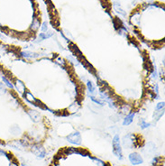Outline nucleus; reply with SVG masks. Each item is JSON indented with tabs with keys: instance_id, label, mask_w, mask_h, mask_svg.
<instances>
[{
	"instance_id": "nucleus-1",
	"label": "nucleus",
	"mask_w": 165,
	"mask_h": 166,
	"mask_svg": "<svg viewBox=\"0 0 165 166\" xmlns=\"http://www.w3.org/2000/svg\"><path fill=\"white\" fill-rule=\"evenodd\" d=\"M112 145H113V153L116 157H117L119 160H123V151H122V146L120 142V137L118 135H116L113 137L112 140Z\"/></svg>"
},
{
	"instance_id": "nucleus-2",
	"label": "nucleus",
	"mask_w": 165,
	"mask_h": 166,
	"mask_svg": "<svg viewBox=\"0 0 165 166\" xmlns=\"http://www.w3.org/2000/svg\"><path fill=\"white\" fill-rule=\"evenodd\" d=\"M67 141L73 145H81V135L79 131H75L71 134H70L67 137H66Z\"/></svg>"
},
{
	"instance_id": "nucleus-3",
	"label": "nucleus",
	"mask_w": 165,
	"mask_h": 166,
	"mask_svg": "<svg viewBox=\"0 0 165 166\" xmlns=\"http://www.w3.org/2000/svg\"><path fill=\"white\" fill-rule=\"evenodd\" d=\"M137 136L135 135H127L123 138V145L125 147H128V149H132L133 147H135L137 145Z\"/></svg>"
},
{
	"instance_id": "nucleus-4",
	"label": "nucleus",
	"mask_w": 165,
	"mask_h": 166,
	"mask_svg": "<svg viewBox=\"0 0 165 166\" xmlns=\"http://www.w3.org/2000/svg\"><path fill=\"white\" fill-rule=\"evenodd\" d=\"M32 153L38 158V159H43L46 156V151L45 149L40 145H34L31 146Z\"/></svg>"
},
{
	"instance_id": "nucleus-5",
	"label": "nucleus",
	"mask_w": 165,
	"mask_h": 166,
	"mask_svg": "<svg viewBox=\"0 0 165 166\" xmlns=\"http://www.w3.org/2000/svg\"><path fill=\"white\" fill-rule=\"evenodd\" d=\"M128 159L133 165H140L144 163V159H143L142 155L136 152L131 153L128 155Z\"/></svg>"
},
{
	"instance_id": "nucleus-6",
	"label": "nucleus",
	"mask_w": 165,
	"mask_h": 166,
	"mask_svg": "<svg viewBox=\"0 0 165 166\" xmlns=\"http://www.w3.org/2000/svg\"><path fill=\"white\" fill-rule=\"evenodd\" d=\"M19 56L23 59L25 60H32V59H35L37 58L39 55L37 53H34L33 52H29V51H22L19 52Z\"/></svg>"
},
{
	"instance_id": "nucleus-7",
	"label": "nucleus",
	"mask_w": 165,
	"mask_h": 166,
	"mask_svg": "<svg viewBox=\"0 0 165 166\" xmlns=\"http://www.w3.org/2000/svg\"><path fill=\"white\" fill-rule=\"evenodd\" d=\"M27 114H28V116L30 117V118H31L34 122H35V123H37V122H39V121L41 120V114H40L38 111H36V110L29 109V110L27 111Z\"/></svg>"
},
{
	"instance_id": "nucleus-8",
	"label": "nucleus",
	"mask_w": 165,
	"mask_h": 166,
	"mask_svg": "<svg viewBox=\"0 0 165 166\" xmlns=\"http://www.w3.org/2000/svg\"><path fill=\"white\" fill-rule=\"evenodd\" d=\"M13 83H14L15 88L17 90L18 93H20V94H24V93H25V91H26L25 85H24V83L21 80H16L15 82Z\"/></svg>"
},
{
	"instance_id": "nucleus-9",
	"label": "nucleus",
	"mask_w": 165,
	"mask_h": 166,
	"mask_svg": "<svg viewBox=\"0 0 165 166\" xmlns=\"http://www.w3.org/2000/svg\"><path fill=\"white\" fill-rule=\"evenodd\" d=\"M135 117V112H130L128 113L125 117H124V120H123V125L127 126L129 125H131L134 121V118Z\"/></svg>"
},
{
	"instance_id": "nucleus-10",
	"label": "nucleus",
	"mask_w": 165,
	"mask_h": 166,
	"mask_svg": "<svg viewBox=\"0 0 165 166\" xmlns=\"http://www.w3.org/2000/svg\"><path fill=\"white\" fill-rule=\"evenodd\" d=\"M24 98H25V99L28 101V102H30V103L34 104V105H36L37 103H39V100L31 93V92H29V91H25V93H24Z\"/></svg>"
},
{
	"instance_id": "nucleus-11",
	"label": "nucleus",
	"mask_w": 165,
	"mask_h": 166,
	"mask_svg": "<svg viewBox=\"0 0 165 166\" xmlns=\"http://www.w3.org/2000/svg\"><path fill=\"white\" fill-rule=\"evenodd\" d=\"M1 77V80H2V82L4 83V85L6 87V88H10V89H14L15 88V87H14V83L12 82L5 75H1L0 76Z\"/></svg>"
},
{
	"instance_id": "nucleus-12",
	"label": "nucleus",
	"mask_w": 165,
	"mask_h": 166,
	"mask_svg": "<svg viewBox=\"0 0 165 166\" xmlns=\"http://www.w3.org/2000/svg\"><path fill=\"white\" fill-rule=\"evenodd\" d=\"M41 26V22L39 20V18H34L33 19V22H32V24L30 26V29L33 31V32H36Z\"/></svg>"
},
{
	"instance_id": "nucleus-13",
	"label": "nucleus",
	"mask_w": 165,
	"mask_h": 166,
	"mask_svg": "<svg viewBox=\"0 0 165 166\" xmlns=\"http://www.w3.org/2000/svg\"><path fill=\"white\" fill-rule=\"evenodd\" d=\"M113 7H114L115 11H116L117 13H118L119 15H122L123 16H126V13L124 12V9L121 7L120 3H118V2H115V3L113 4Z\"/></svg>"
},
{
	"instance_id": "nucleus-14",
	"label": "nucleus",
	"mask_w": 165,
	"mask_h": 166,
	"mask_svg": "<svg viewBox=\"0 0 165 166\" xmlns=\"http://www.w3.org/2000/svg\"><path fill=\"white\" fill-rule=\"evenodd\" d=\"M80 106H81V104H80L79 101H74L68 107V111L70 112V113H76V112H78Z\"/></svg>"
},
{
	"instance_id": "nucleus-15",
	"label": "nucleus",
	"mask_w": 165,
	"mask_h": 166,
	"mask_svg": "<svg viewBox=\"0 0 165 166\" xmlns=\"http://www.w3.org/2000/svg\"><path fill=\"white\" fill-rule=\"evenodd\" d=\"M53 35V33L52 32H49V33H40L38 34V41L37 42H41L43 40H46L48 38H51L52 36Z\"/></svg>"
},
{
	"instance_id": "nucleus-16",
	"label": "nucleus",
	"mask_w": 165,
	"mask_h": 166,
	"mask_svg": "<svg viewBox=\"0 0 165 166\" xmlns=\"http://www.w3.org/2000/svg\"><path fill=\"white\" fill-rule=\"evenodd\" d=\"M87 88H88V92H89L91 95L94 94V93L96 92V88H95L94 84L91 82L90 81H87Z\"/></svg>"
},
{
	"instance_id": "nucleus-17",
	"label": "nucleus",
	"mask_w": 165,
	"mask_h": 166,
	"mask_svg": "<svg viewBox=\"0 0 165 166\" xmlns=\"http://www.w3.org/2000/svg\"><path fill=\"white\" fill-rule=\"evenodd\" d=\"M120 112H121V114L127 115L128 113L131 112V106L129 105H123L120 108Z\"/></svg>"
},
{
	"instance_id": "nucleus-18",
	"label": "nucleus",
	"mask_w": 165,
	"mask_h": 166,
	"mask_svg": "<svg viewBox=\"0 0 165 166\" xmlns=\"http://www.w3.org/2000/svg\"><path fill=\"white\" fill-rule=\"evenodd\" d=\"M89 158L97 164L98 166H106V163H104L102 160H100V159H99V158H96V157H91V156H89Z\"/></svg>"
},
{
	"instance_id": "nucleus-19",
	"label": "nucleus",
	"mask_w": 165,
	"mask_h": 166,
	"mask_svg": "<svg viewBox=\"0 0 165 166\" xmlns=\"http://www.w3.org/2000/svg\"><path fill=\"white\" fill-rule=\"evenodd\" d=\"M164 115V109H162V110H159V111H156L153 115V117H154V120L158 121Z\"/></svg>"
},
{
	"instance_id": "nucleus-20",
	"label": "nucleus",
	"mask_w": 165,
	"mask_h": 166,
	"mask_svg": "<svg viewBox=\"0 0 165 166\" xmlns=\"http://www.w3.org/2000/svg\"><path fill=\"white\" fill-rule=\"evenodd\" d=\"M90 99L92 100V102L95 104H97V105H99V106H104V102L100 99H98V98H96L95 96H93V95H91L90 97Z\"/></svg>"
},
{
	"instance_id": "nucleus-21",
	"label": "nucleus",
	"mask_w": 165,
	"mask_h": 166,
	"mask_svg": "<svg viewBox=\"0 0 165 166\" xmlns=\"http://www.w3.org/2000/svg\"><path fill=\"white\" fill-rule=\"evenodd\" d=\"M140 126H141L142 129H146V128H148V127L151 126V123H148V122L145 121V119L141 118L140 119Z\"/></svg>"
},
{
	"instance_id": "nucleus-22",
	"label": "nucleus",
	"mask_w": 165,
	"mask_h": 166,
	"mask_svg": "<svg viewBox=\"0 0 165 166\" xmlns=\"http://www.w3.org/2000/svg\"><path fill=\"white\" fill-rule=\"evenodd\" d=\"M165 103L164 101H161L156 105L155 106V111H159V110H162V109H164Z\"/></svg>"
},
{
	"instance_id": "nucleus-23",
	"label": "nucleus",
	"mask_w": 165,
	"mask_h": 166,
	"mask_svg": "<svg viewBox=\"0 0 165 166\" xmlns=\"http://www.w3.org/2000/svg\"><path fill=\"white\" fill-rule=\"evenodd\" d=\"M151 78L152 79V80H157L158 79V76H159V74H158V71H157V70H156V68L152 70V72L151 73Z\"/></svg>"
},
{
	"instance_id": "nucleus-24",
	"label": "nucleus",
	"mask_w": 165,
	"mask_h": 166,
	"mask_svg": "<svg viewBox=\"0 0 165 166\" xmlns=\"http://www.w3.org/2000/svg\"><path fill=\"white\" fill-rule=\"evenodd\" d=\"M55 62H56V63H58L60 66H62V67H65V66H66V62H65V60L62 59V58H57Z\"/></svg>"
},
{
	"instance_id": "nucleus-25",
	"label": "nucleus",
	"mask_w": 165,
	"mask_h": 166,
	"mask_svg": "<svg viewBox=\"0 0 165 166\" xmlns=\"http://www.w3.org/2000/svg\"><path fill=\"white\" fill-rule=\"evenodd\" d=\"M41 30L42 32H47V30H48V23L47 22H43L41 23Z\"/></svg>"
},
{
	"instance_id": "nucleus-26",
	"label": "nucleus",
	"mask_w": 165,
	"mask_h": 166,
	"mask_svg": "<svg viewBox=\"0 0 165 166\" xmlns=\"http://www.w3.org/2000/svg\"><path fill=\"white\" fill-rule=\"evenodd\" d=\"M68 59L70 61L71 63H73V64H75V65H78V64H79V61H78L75 57H73V56H68Z\"/></svg>"
},
{
	"instance_id": "nucleus-27",
	"label": "nucleus",
	"mask_w": 165,
	"mask_h": 166,
	"mask_svg": "<svg viewBox=\"0 0 165 166\" xmlns=\"http://www.w3.org/2000/svg\"><path fill=\"white\" fill-rule=\"evenodd\" d=\"M5 91H6V89H5V85H4V83L0 82V95L4 94Z\"/></svg>"
},
{
	"instance_id": "nucleus-28",
	"label": "nucleus",
	"mask_w": 165,
	"mask_h": 166,
	"mask_svg": "<svg viewBox=\"0 0 165 166\" xmlns=\"http://www.w3.org/2000/svg\"><path fill=\"white\" fill-rule=\"evenodd\" d=\"M9 166H19L16 162H11L10 163V164H9Z\"/></svg>"
}]
</instances>
